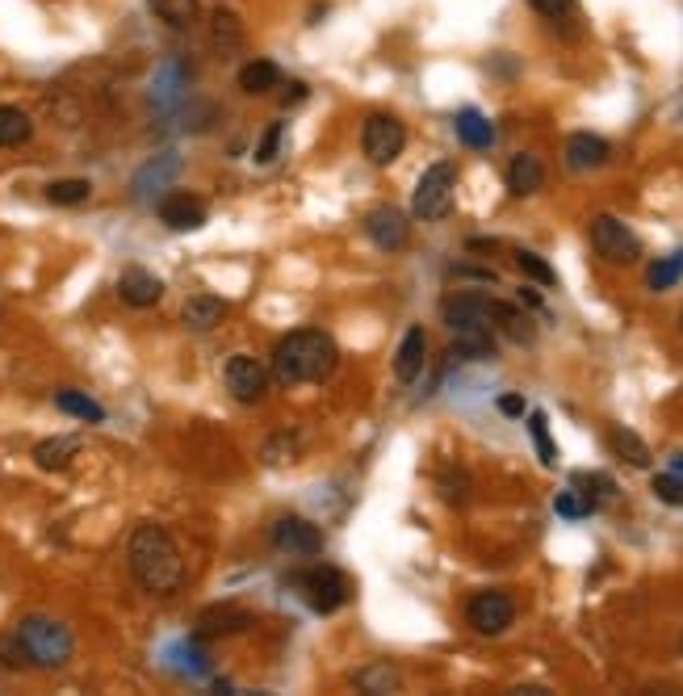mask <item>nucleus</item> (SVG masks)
<instances>
[{"label":"nucleus","instance_id":"nucleus-1","mask_svg":"<svg viewBox=\"0 0 683 696\" xmlns=\"http://www.w3.org/2000/svg\"><path fill=\"white\" fill-rule=\"evenodd\" d=\"M126 562H131L134 584L143 587L147 596H173L185 584V559H180L177 538L164 524H155V520H143L131 533Z\"/></svg>","mask_w":683,"mask_h":696},{"label":"nucleus","instance_id":"nucleus-2","mask_svg":"<svg viewBox=\"0 0 683 696\" xmlns=\"http://www.w3.org/2000/svg\"><path fill=\"white\" fill-rule=\"evenodd\" d=\"M335 365H340V349L319 328H298L277 340V349H273V378L282 386L328 383Z\"/></svg>","mask_w":683,"mask_h":696},{"label":"nucleus","instance_id":"nucleus-3","mask_svg":"<svg viewBox=\"0 0 683 696\" xmlns=\"http://www.w3.org/2000/svg\"><path fill=\"white\" fill-rule=\"evenodd\" d=\"M13 633L22 642L30 667H38V672H59V667H67L71 651H76L71 629L64 621H55V617H22Z\"/></svg>","mask_w":683,"mask_h":696},{"label":"nucleus","instance_id":"nucleus-4","mask_svg":"<svg viewBox=\"0 0 683 696\" xmlns=\"http://www.w3.org/2000/svg\"><path fill=\"white\" fill-rule=\"evenodd\" d=\"M294 584V592L307 600L315 612H335V608L349 605V596H353V587H349V579L335 571V566H310V571H302V575H294L289 579Z\"/></svg>","mask_w":683,"mask_h":696},{"label":"nucleus","instance_id":"nucleus-5","mask_svg":"<svg viewBox=\"0 0 683 696\" xmlns=\"http://www.w3.org/2000/svg\"><path fill=\"white\" fill-rule=\"evenodd\" d=\"M453 189H458V168L453 164H432L416 185V198H411V210H416V219L423 223H437L444 219L449 210H453Z\"/></svg>","mask_w":683,"mask_h":696},{"label":"nucleus","instance_id":"nucleus-6","mask_svg":"<svg viewBox=\"0 0 683 696\" xmlns=\"http://www.w3.org/2000/svg\"><path fill=\"white\" fill-rule=\"evenodd\" d=\"M361 147H365L370 164L386 168V164H395V159L403 156V147H407V126L398 122L395 113H370L365 126H361Z\"/></svg>","mask_w":683,"mask_h":696},{"label":"nucleus","instance_id":"nucleus-7","mask_svg":"<svg viewBox=\"0 0 683 696\" xmlns=\"http://www.w3.org/2000/svg\"><path fill=\"white\" fill-rule=\"evenodd\" d=\"M592 247L595 256H604L608 265H634L641 256V240L613 214H595L592 219Z\"/></svg>","mask_w":683,"mask_h":696},{"label":"nucleus","instance_id":"nucleus-8","mask_svg":"<svg viewBox=\"0 0 683 696\" xmlns=\"http://www.w3.org/2000/svg\"><path fill=\"white\" fill-rule=\"evenodd\" d=\"M465 621L474 626V633H483V638H499L511 629L516 621V600L507 596V592H478L470 608H465Z\"/></svg>","mask_w":683,"mask_h":696},{"label":"nucleus","instance_id":"nucleus-9","mask_svg":"<svg viewBox=\"0 0 683 696\" xmlns=\"http://www.w3.org/2000/svg\"><path fill=\"white\" fill-rule=\"evenodd\" d=\"M227 390H231V399L243 407H252V404H261L268 395V374H265V365L256 357H247V353H235V357L227 361Z\"/></svg>","mask_w":683,"mask_h":696},{"label":"nucleus","instance_id":"nucleus-10","mask_svg":"<svg viewBox=\"0 0 683 696\" xmlns=\"http://www.w3.org/2000/svg\"><path fill=\"white\" fill-rule=\"evenodd\" d=\"M273 550L286 559H315V554H323V533H319V524L302 517H282L273 524Z\"/></svg>","mask_w":683,"mask_h":696},{"label":"nucleus","instance_id":"nucleus-11","mask_svg":"<svg viewBox=\"0 0 683 696\" xmlns=\"http://www.w3.org/2000/svg\"><path fill=\"white\" fill-rule=\"evenodd\" d=\"M444 323L453 332H491V298L483 294H453L444 298Z\"/></svg>","mask_w":683,"mask_h":696},{"label":"nucleus","instance_id":"nucleus-12","mask_svg":"<svg viewBox=\"0 0 683 696\" xmlns=\"http://www.w3.org/2000/svg\"><path fill=\"white\" fill-rule=\"evenodd\" d=\"M365 231H370V240H374L382 252H398V247H407L411 240V223H407V214L398 210V206H377L365 214Z\"/></svg>","mask_w":683,"mask_h":696},{"label":"nucleus","instance_id":"nucleus-13","mask_svg":"<svg viewBox=\"0 0 683 696\" xmlns=\"http://www.w3.org/2000/svg\"><path fill=\"white\" fill-rule=\"evenodd\" d=\"M159 223L168 231H198L206 223V206L194 194H164L159 198Z\"/></svg>","mask_w":683,"mask_h":696},{"label":"nucleus","instance_id":"nucleus-14","mask_svg":"<svg viewBox=\"0 0 683 696\" xmlns=\"http://www.w3.org/2000/svg\"><path fill=\"white\" fill-rule=\"evenodd\" d=\"M118 298H122L126 307H134V311H143V307H155V302L164 298V281H159L155 273L134 265V269H126L118 277Z\"/></svg>","mask_w":683,"mask_h":696},{"label":"nucleus","instance_id":"nucleus-15","mask_svg":"<svg viewBox=\"0 0 683 696\" xmlns=\"http://www.w3.org/2000/svg\"><path fill=\"white\" fill-rule=\"evenodd\" d=\"M613 156V147L604 143L599 135H587V131H579V135L566 139V168L574 173H592V168H604Z\"/></svg>","mask_w":683,"mask_h":696},{"label":"nucleus","instance_id":"nucleus-16","mask_svg":"<svg viewBox=\"0 0 683 696\" xmlns=\"http://www.w3.org/2000/svg\"><path fill=\"white\" fill-rule=\"evenodd\" d=\"M546 185V164L532 156V152H520V156H511L507 164V189L516 194V198H529Z\"/></svg>","mask_w":683,"mask_h":696},{"label":"nucleus","instance_id":"nucleus-17","mask_svg":"<svg viewBox=\"0 0 683 696\" xmlns=\"http://www.w3.org/2000/svg\"><path fill=\"white\" fill-rule=\"evenodd\" d=\"M252 626V612H243L235 605H219V608H206L198 617V633L201 638H227V633H243Z\"/></svg>","mask_w":683,"mask_h":696},{"label":"nucleus","instance_id":"nucleus-18","mask_svg":"<svg viewBox=\"0 0 683 696\" xmlns=\"http://www.w3.org/2000/svg\"><path fill=\"white\" fill-rule=\"evenodd\" d=\"M423 357H428V336H423V328H411L403 344H398L395 353V374L398 383H416L419 369H423Z\"/></svg>","mask_w":683,"mask_h":696},{"label":"nucleus","instance_id":"nucleus-19","mask_svg":"<svg viewBox=\"0 0 683 696\" xmlns=\"http://www.w3.org/2000/svg\"><path fill=\"white\" fill-rule=\"evenodd\" d=\"M222 319H227V302L214 298V294H194L185 302V328L189 332H210V328H219Z\"/></svg>","mask_w":683,"mask_h":696},{"label":"nucleus","instance_id":"nucleus-20","mask_svg":"<svg viewBox=\"0 0 683 696\" xmlns=\"http://www.w3.org/2000/svg\"><path fill=\"white\" fill-rule=\"evenodd\" d=\"M491 323H495L507 340H516V344H532V336H537V328H532L529 314L516 311V307H507V302H495V298H491Z\"/></svg>","mask_w":683,"mask_h":696},{"label":"nucleus","instance_id":"nucleus-21","mask_svg":"<svg viewBox=\"0 0 683 696\" xmlns=\"http://www.w3.org/2000/svg\"><path fill=\"white\" fill-rule=\"evenodd\" d=\"M180 159L173 152H164V156H155L139 177H134V194L139 198H147V194H159V189H168V180L177 177Z\"/></svg>","mask_w":683,"mask_h":696},{"label":"nucleus","instance_id":"nucleus-22","mask_svg":"<svg viewBox=\"0 0 683 696\" xmlns=\"http://www.w3.org/2000/svg\"><path fill=\"white\" fill-rule=\"evenodd\" d=\"M76 453H80V441H76V437H51V441H38V445H34V462H38L43 471H67Z\"/></svg>","mask_w":683,"mask_h":696},{"label":"nucleus","instance_id":"nucleus-23","mask_svg":"<svg viewBox=\"0 0 683 696\" xmlns=\"http://www.w3.org/2000/svg\"><path fill=\"white\" fill-rule=\"evenodd\" d=\"M34 139V118L22 106H0V147H22Z\"/></svg>","mask_w":683,"mask_h":696},{"label":"nucleus","instance_id":"nucleus-24","mask_svg":"<svg viewBox=\"0 0 683 696\" xmlns=\"http://www.w3.org/2000/svg\"><path fill=\"white\" fill-rule=\"evenodd\" d=\"M453 126H458V139H462L465 147H474V152H486V147L495 143V126H491L478 110H462Z\"/></svg>","mask_w":683,"mask_h":696},{"label":"nucleus","instance_id":"nucleus-25","mask_svg":"<svg viewBox=\"0 0 683 696\" xmlns=\"http://www.w3.org/2000/svg\"><path fill=\"white\" fill-rule=\"evenodd\" d=\"M282 85V68L273 64V59H252V64H243L240 68V89L243 92H268Z\"/></svg>","mask_w":683,"mask_h":696},{"label":"nucleus","instance_id":"nucleus-26","mask_svg":"<svg viewBox=\"0 0 683 696\" xmlns=\"http://www.w3.org/2000/svg\"><path fill=\"white\" fill-rule=\"evenodd\" d=\"M147 4H152L155 18H159L164 25H173V30H189L201 13L198 0H147Z\"/></svg>","mask_w":683,"mask_h":696},{"label":"nucleus","instance_id":"nucleus-27","mask_svg":"<svg viewBox=\"0 0 683 696\" xmlns=\"http://www.w3.org/2000/svg\"><path fill=\"white\" fill-rule=\"evenodd\" d=\"M55 407L64 411V416H76V420H85V424H101L106 420V407L89 399V395H80V390H59L55 395Z\"/></svg>","mask_w":683,"mask_h":696},{"label":"nucleus","instance_id":"nucleus-28","mask_svg":"<svg viewBox=\"0 0 683 696\" xmlns=\"http://www.w3.org/2000/svg\"><path fill=\"white\" fill-rule=\"evenodd\" d=\"M608 441H613V450H617V457H625L629 466H638V471H646L650 466V450H646V441H641L634 428H613L608 432Z\"/></svg>","mask_w":683,"mask_h":696},{"label":"nucleus","instance_id":"nucleus-29","mask_svg":"<svg viewBox=\"0 0 683 696\" xmlns=\"http://www.w3.org/2000/svg\"><path fill=\"white\" fill-rule=\"evenodd\" d=\"M92 198V185L85 177H67V180H51L46 185V202L55 206H80Z\"/></svg>","mask_w":683,"mask_h":696},{"label":"nucleus","instance_id":"nucleus-30","mask_svg":"<svg viewBox=\"0 0 683 696\" xmlns=\"http://www.w3.org/2000/svg\"><path fill=\"white\" fill-rule=\"evenodd\" d=\"M529 437L537 453H541V466H558V445H553L550 437V420H546V411H532L529 416Z\"/></svg>","mask_w":683,"mask_h":696},{"label":"nucleus","instance_id":"nucleus-31","mask_svg":"<svg viewBox=\"0 0 683 696\" xmlns=\"http://www.w3.org/2000/svg\"><path fill=\"white\" fill-rule=\"evenodd\" d=\"M516 265H520V273L525 277H532V281H541V286H558V273H553V265L546 261V256H537V252H516Z\"/></svg>","mask_w":683,"mask_h":696},{"label":"nucleus","instance_id":"nucleus-32","mask_svg":"<svg viewBox=\"0 0 683 696\" xmlns=\"http://www.w3.org/2000/svg\"><path fill=\"white\" fill-rule=\"evenodd\" d=\"M243 43V25L235 13H227V9H219L214 13V46H222V51H231V46Z\"/></svg>","mask_w":683,"mask_h":696},{"label":"nucleus","instance_id":"nucleus-33","mask_svg":"<svg viewBox=\"0 0 683 696\" xmlns=\"http://www.w3.org/2000/svg\"><path fill=\"white\" fill-rule=\"evenodd\" d=\"M553 512H558V517H566V520H583V517H592L595 512V504L583 491H562L558 499H553Z\"/></svg>","mask_w":683,"mask_h":696},{"label":"nucleus","instance_id":"nucleus-34","mask_svg":"<svg viewBox=\"0 0 683 696\" xmlns=\"http://www.w3.org/2000/svg\"><path fill=\"white\" fill-rule=\"evenodd\" d=\"M356 688H365V693H395L398 688V675L386 667V663H377L370 672L356 675Z\"/></svg>","mask_w":683,"mask_h":696},{"label":"nucleus","instance_id":"nucleus-35","mask_svg":"<svg viewBox=\"0 0 683 696\" xmlns=\"http://www.w3.org/2000/svg\"><path fill=\"white\" fill-rule=\"evenodd\" d=\"M680 273L683 269L675 265V256H667V261H654V265H650V277H646V286H650L654 294L671 290V286L680 281Z\"/></svg>","mask_w":683,"mask_h":696},{"label":"nucleus","instance_id":"nucleus-36","mask_svg":"<svg viewBox=\"0 0 683 696\" xmlns=\"http://www.w3.org/2000/svg\"><path fill=\"white\" fill-rule=\"evenodd\" d=\"M0 667H4V672H25V667H30L18 633H4V638H0Z\"/></svg>","mask_w":683,"mask_h":696},{"label":"nucleus","instance_id":"nucleus-37","mask_svg":"<svg viewBox=\"0 0 683 696\" xmlns=\"http://www.w3.org/2000/svg\"><path fill=\"white\" fill-rule=\"evenodd\" d=\"M282 139H286V122H273L265 135H261V143H256V164H273L277 159V152H282Z\"/></svg>","mask_w":683,"mask_h":696},{"label":"nucleus","instance_id":"nucleus-38","mask_svg":"<svg viewBox=\"0 0 683 696\" xmlns=\"http://www.w3.org/2000/svg\"><path fill=\"white\" fill-rule=\"evenodd\" d=\"M654 495H659L662 504H671V508H683V474L667 471L654 478Z\"/></svg>","mask_w":683,"mask_h":696},{"label":"nucleus","instance_id":"nucleus-39","mask_svg":"<svg viewBox=\"0 0 683 696\" xmlns=\"http://www.w3.org/2000/svg\"><path fill=\"white\" fill-rule=\"evenodd\" d=\"M441 491L449 504H465L470 499V478L462 471H444L441 474Z\"/></svg>","mask_w":683,"mask_h":696},{"label":"nucleus","instance_id":"nucleus-40","mask_svg":"<svg viewBox=\"0 0 683 696\" xmlns=\"http://www.w3.org/2000/svg\"><path fill=\"white\" fill-rule=\"evenodd\" d=\"M532 9L541 13V18H566L574 9V0H529Z\"/></svg>","mask_w":683,"mask_h":696},{"label":"nucleus","instance_id":"nucleus-41","mask_svg":"<svg viewBox=\"0 0 683 696\" xmlns=\"http://www.w3.org/2000/svg\"><path fill=\"white\" fill-rule=\"evenodd\" d=\"M453 277H470V281H495V273L491 269H474V265H458Z\"/></svg>","mask_w":683,"mask_h":696},{"label":"nucleus","instance_id":"nucleus-42","mask_svg":"<svg viewBox=\"0 0 683 696\" xmlns=\"http://www.w3.org/2000/svg\"><path fill=\"white\" fill-rule=\"evenodd\" d=\"M499 411H504V416H525V399H520V395H504V399H499Z\"/></svg>","mask_w":683,"mask_h":696},{"label":"nucleus","instance_id":"nucleus-43","mask_svg":"<svg viewBox=\"0 0 683 696\" xmlns=\"http://www.w3.org/2000/svg\"><path fill=\"white\" fill-rule=\"evenodd\" d=\"M298 101H307V85H302V80H289L286 106H298Z\"/></svg>","mask_w":683,"mask_h":696},{"label":"nucleus","instance_id":"nucleus-44","mask_svg":"<svg viewBox=\"0 0 683 696\" xmlns=\"http://www.w3.org/2000/svg\"><path fill=\"white\" fill-rule=\"evenodd\" d=\"M520 302H525V307H537V311H541V294H537V290H529V286H525V290H520Z\"/></svg>","mask_w":683,"mask_h":696},{"label":"nucleus","instance_id":"nucleus-45","mask_svg":"<svg viewBox=\"0 0 683 696\" xmlns=\"http://www.w3.org/2000/svg\"><path fill=\"white\" fill-rule=\"evenodd\" d=\"M671 471L683 474V453H675V457H671Z\"/></svg>","mask_w":683,"mask_h":696},{"label":"nucleus","instance_id":"nucleus-46","mask_svg":"<svg viewBox=\"0 0 683 696\" xmlns=\"http://www.w3.org/2000/svg\"><path fill=\"white\" fill-rule=\"evenodd\" d=\"M675 265H680V269H683V252H680V256H675Z\"/></svg>","mask_w":683,"mask_h":696},{"label":"nucleus","instance_id":"nucleus-47","mask_svg":"<svg viewBox=\"0 0 683 696\" xmlns=\"http://www.w3.org/2000/svg\"><path fill=\"white\" fill-rule=\"evenodd\" d=\"M680 332H683V311H680Z\"/></svg>","mask_w":683,"mask_h":696}]
</instances>
